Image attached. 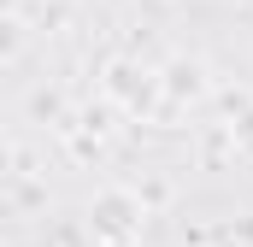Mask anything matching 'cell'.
Listing matches in <instances>:
<instances>
[{
	"instance_id": "1",
	"label": "cell",
	"mask_w": 253,
	"mask_h": 247,
	"mask_svg": "<svg viewBox=\"0 0 253 247\" xmlns=\"http://www.w3.org/2000/svg\"><path fill=\"white\" fill-rule=\"evenodd\" d=\"M100 224H106V236H124V200H106V206H100Z\"/></svg>"
}]
</instances>
